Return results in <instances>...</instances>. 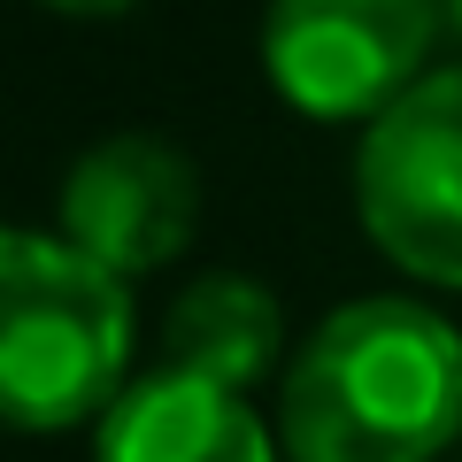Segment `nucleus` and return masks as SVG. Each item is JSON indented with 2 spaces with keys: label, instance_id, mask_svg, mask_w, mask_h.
Masks as SVG:
<instances>
[{
  "label": "nucleus",
  "instance_id": "nucleus-1",
  "mask_svg": "<svg viewBox=\"0 0 462 462\" xmlns=\"http://www.w3.org/2000/svg\"><path fill=\"white\" fill-rule=\"evenodd\" d=\"M462 439V331L409 293L331 309L285 363V462H439Z\"/></svg>",
  "mask_w": 462,
  "mask_h": 462
},
{
  "label": "nucleus",
  "instance_id": "nucleus-6",
  "mask_svg": "<svg viewBox=\"0 0 462 462\" xmlns=\"http://www.w3.org/2000/svg\"><path fill=\"white\" fill-rule=\"evenodd\" d=\"M93 462H285L247 393L185 370H147L93 424Z\"/></svg>",
  "mask_w": 462,
  "mask_h": 462
},
{
  "label": "nucleus",
  "instance_id": "nucleus-9",
  "mask_svg": "<svg viewBox=\"0 0 462 462\" xmlns=\"http://www.w3.org/2000/svg\"><path fill=\"white\" fill-rule=\"evenodd\" d=\"M447 8H455V32H462V0H447Z\"/></svg>",
  "mask_w": 462,
  "mask_h": 462
},
{
  "label": "nucleus",
  "instance_id": "nucleus-8",
  "mask_svg": "<svg viewBox=\"0 0 462 462\" xmlns=\"http://www.w3.org/2000/svg\"><path fill=\"white\" fill-rule=\"evenodd\" d=\"M47 8H62V16H124L139 0H47Z\"/></svg>",
  "mask_w": 462,
  "mask_h": 462
},
{
  "label": "nucleus",
  "instance_id": "nucleus-2",
  "mask_svg": "<svg viewBox=\"0 0 462 462\" xmlns=\"http://www.w3.org/2000/svg\"><path fill=\"white\" fill-rule=\"evenodd\" d=\"M132 385V285L62 231L0 224V424L78 431Z\"/></svg>",
  "mask_w": 462,
  "mask_h": 462
},
{
  "label": "nucleus",
  "instance_id": "nucleus-3",
  "mask_svg": "<svg viewBox=\"0 0 462 462\" xmlns=\"http://www.w3.org/2000/svg\"><path fill=\"white\" fill-rule=\"evenodd\" d=\"M355 216L416 285L462 293V62L424 69L355 147Z\"/></svg>",
  "mask_w": 462,
  "mask_h": 462
},
{
  "label": "nucleus",
  "instance_id": "nucleus-7",
  "mask_svg": "<svg viewBox=\"0 0 462 462\" xmlns=\"http://www.w3.org/2000/svg\"><path fill=\"white\" fill-rule=\"evenodd\" d=\"M278 355H285L278 293H263L254 278H231V270L193 278L162 316V370H185V378L247 393L278 370Z\"/></svg>",
  "mask_w": 462,
  "mask_h": 462
},
{
  "label": "nucleus",
  "instance_id": "nucleus-5",
  "mask_svg": "<svg viewBox=\"0 0 462 462\" xmlns=\"http://www.w3.org/2000/svg\"><path fill=\"white\" fill-rule=\"evenodd\" d=\"M200 231V170L162 132H108L62 178V239L108 278L170 270Z\"/></svg>",
  "mask_w": 462,
  "mask_h": 462
},
{
  "label": "nucleus",
  "instance_id": "nucleus-4",
  "mask_svg": "<svg viewBox=\"0 0 462 462\" xmlns=\"http://www.w3.org/2000/svg\"><path fill=\"white\" fill-rule=\"evenodd\" d=\"M439 0H270L263 69L316 124H378L431 62Z\"/></svg>",
  "mask_w": 462,
  "mask_h": 462
}]
</instances>
